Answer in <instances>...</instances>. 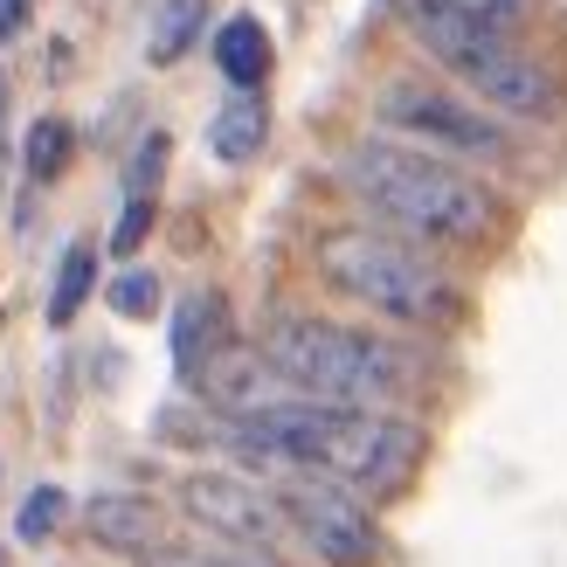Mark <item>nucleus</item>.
I'll return each instance as SVG.
<instances>
[{
    "label": "nucleus",
    "instance_id": "obj_6",
    "mask_svg": "<svg viewBox=\"0 0 567 567\" xmlns=\"http://www.w3.org/2000/svg\"><path fill=\"white\" fill-rule=\"evenodd\" d=\"M374 118H381L388 132L422 138L436 159H443V153H457V159H505V132H498L477 104L436 91V83H409V76L388 83L381 104H374Z\"/></svg>",
    "mask_w": 567,
    "mask_h": 567
},
{
    "label": "nucleus",
    "instance_id": "obj_11",
    "mask_svg": "<svg viewBox=\"0 0 567 567\" xmlns=\"http://www.w3.org/2000/svg\"><path fill=\"white\" fill-rule=\"evenodd\" d=\"M264 138H270V104H264L257 91H236V97L208 118V146H215V159H229V166L257 159Z\"/></svg>",
    "mask_w": 567,
    "mask_h": 567
},
{
    "label": "nucleus",
    "instance_id": "obj_12",
    "mask_svg": "<svg viewBox=\"0 0 567 567\" xmlns=\"http://www.w3.org/2000/svg\"><path fill=\"white\" fill-rule=\"evenodd\" d=\"M215 63H221V76H229L236 91H257V83L270 76V35H264V21H257V14L221 21V35H215Z\"/></svg>",
    "mask_w": 567,
    "mask_h": 567
},
{
    "label": "nucleus",
    "instance_id": "obj_3",
    "mask_svg": "<svg viewBox=\"0 0 567 567\" xmlns=\"http://www.w3.org/2000/svg\"><path fill=\"white\" fill-rule=\"evenodd\" d=\"M319 277L339 298H353L367 311H381L394 326H457L464 319V291L443 264H430L415 243H394L374 229H332L311 249Z\"/></svg>",
    "mask_w": 567,
    "mask_h": 567
},
{
    "label": "nucleus",
    "instance_id": "obj_4",
    "mask_svg": "<svg viewBox=\"0 0 567 567\" xmlns=\"http://www.w3.org/2000/svg\"><path fill=\"white\" fill-rule=\"evenodd\" d=\"M402 21H409V35L430 49L450 76H464L485 104L513 111V118H547L560 104V83L540 55H526L505 28L464 14L457 0H402Z\"/></svg>",
    "mask_w": 567,
    "mask_h": 567
},
{
    "label": "nucleus",
    "instance_id": "obj_8",
    "mask_svg": "<svg viewBox=\"0 0 567 567\" xmlns=\"http://www.w3.org/2000/svg\"><path fill=\"white\" fill-rule=\"evenodd\" d=\"M181 505H187V519L208 526L221 547H277V533H284L277 498L243 485V477H221V471L181 477Z\"/></svg>",
    "mask_w": 567,
    "mask_h": 567
},
{
    "label": "nucleus",
    "instance_id": "obj_18",
    "mask_svg": "<svg viewBox=\"0 0 567 567\" xmlns=\"http://www.w3.org/2000/svg\"><path fill=\"white\" fill-rule=\"evenodd\" d=\"M111 311H125V319H153L159 311V277L153 270H125L111 284Z\"/></svg>",
    "mask_w": 567,
    "mask_h": 567
},
{
    "label": "nucleus",
    "instance_id": "obj_2",
    "mask_svg": "<svg viewBox=\"0 0 567 567\" xmlns=\"http://www.w3.org/2000/svg\"><path fill=\"white\" fill-rule=\"evenodd\" d=\"M264 360L311 402L332 409H388L415 388V367L402 347L374 332L332 326V319H277L264 332Z\"/></svg>",
    "mask_w": 567,
    "mask_h": 567
},
{
    "label": "nucleus",
    "instance_id": "obj_1",
    "mask_svg": "<svg viewBox=\"0 0 567 567\" xmlns=\"http://www.w3.org/2000/svg\"><path fill=\"white\" fill-rule=\"evenodd\" d=\"M339 181L374 221H388V229H402L415 243L471 249L498 229V202L485 181H471L464 166H450L436 153L402 146V138H360L347 166H339Z\"/></svg>",
    "mask_w": 567,
    "mask_h": 567
},
{
    "label": "nucleus",
    "instance_id": "obj_10",
    "mask_svg": "<svg viewBox=\"0 0 567 567\" xmlns=\"http://www.w3.org/2000/svg\"><path fill=\"white\" fill-rule=\"evenodd\" d=\"M83 526H91V540L118 547V554H153V547H159V505H153V498H132V492L91 498Z\"/></svg>",
    "mask_w": 567,
    "mask_h": 567
},
{
    "label": "nucleus",
    "instance_id": "obj_21",
    "mask_svg": "<svg viewBox=\"0 0 567 567\" xmlns=\"http://www.w3.org/2000/svg\"><path fill=\"white\" fill-rule=\"evenodd\" d=\"M457 8H464V14H477V21H492V28H513V21L533 8V0H457Z\"/></svg>",
    "mask_w": 567,
    "mask_h": 567
},
{
    "label": "nucleus",
    "instance_id": "obj_23",
    "mask_svg": "<svg viewBox=\"0 0 567 567\" xmlns=\"http://www.w3.org/2000/svg\"><path fill=\"white\" fill-rule=\"evenodd\" d=\"M0 153H8V76H0Z\"/></svg>",
    "mask_w": 567,
    "mask_h": 567
},
{
    "label": "nucleus",
    "instance_id": "obj_7",
    "mask_svg": "<svg viewBox=\"0 0 567 567\" xmlns=\"http://www.w3.org/2000/svg\"><path fill=\"white\" fill-rule=\"evenodd\" d=\"M422 450H430V436H422L415 422L388 415V409H347L326 477L347 485V492H402L422 464Z\"/></svg>",
    "mask_w": 567,
    "mask_h": 567
},
{
    "label": "nucleus",
    "instance_id": "obj_5",
    "mask_svg": "<svg viewBox=\"0 0 567 567\" xmlns=\"http://www.w3.org/2000/svg\"><path fill=\"white\" fill-rule=\"evenodd\" d=\"M277 513L284 526L305 533V547L326 567H374L381 560V526L360 505V492L332 485V477H284L277 485Z\"/></svg>",
    "mask_w": 567,
    "mask_h": 567
},
{
    "label": "nucleus",
    "instance_id": "obj_17",
    "mask_svg": "<svg viewBox=\"0 0 567 567\" xmlns=\"http://www.w3.org/2000/svg\"><path fill=\"white\" fill-rule=\"evenodd\" d=\"M63 513H70V498L55 492V485H42V492H28V498H21L14 533H21V540H55V533H63Z\"/></svg>",
    "mask_w": 567,
    "mask_h": 567
},
{
    "label": "nucleus",
    "instance_id": "obj_22",
    "mask_svg": "<svg viewBox=\"0 0 567 567\" xmlns=\"http://www.w3.org/2000/svg\"><path fill=\"white\" fill-rule=\"evenodd\" d=\"M21 21H28V0H0V42L21 35Z\"/></svg>",
    "mask_w": 567,
    "mask_h": 567
},
{
    "label": "nucleus",
    "instance_id": "obj_16",
    "mask_svg": "<svg viewBox=\"0 0 567 567\" xmlns=\"http://www.w3.org/2000/svg\"><path fill=\"white\" fill-rule=\"evenodd\" d=\"M63 166H70V125L63 118H42L35 132H28V181H55V174H63Z\"/></svg>",
    "mask_w": 567,
    "mask_h": 567
},
{
    "label": "nucleus",
    "instance_id": "obj_15",
    "mask_svg": "<svg viewBox=\"0 0 567 567\" xmlns=\"http://www.w3.org/2000/svg\"><path fill=\"white\" fill-rule=\"evenodd\" d=\"M91 284H97V243H70L63 270H55V291H49V319L70 326L83 311V298H91Z\"/></svg>",
    "mask_w": 567,
    "mask_h": 567
},
{
    "label": "nucleus",
    "instance_id": "obj_13",
    "mask_svg": "<svg viewBox=\"0 0 567 567\" xmlns=\"http://www.w3.org/2000/svg\"><path fill=\"white\" fill-rule=\"evenodd\" d=\"M202 28H208V0H159L153 35H146V55H153V63H181Z\"/></svg>",
    "mask_w": 567,
    "mask_h": 567
},
{
    "label": "nucleus",
    "instance_id": "obj_20",
    "mask_svg": "<svg viewBox=\"0 0 567 567\" xmlns=\"http://www.w3.org/2000/svg\"><path fill=\"white\" fill-rule=\"evenodd\" d=\"M146 229H153V202H125V215H118V236H111V249H118V257H132L138 243H146Z\"/></svg>",
    "mask_w": 567,
    "mask_h": 567
},
{
    "label": "nucleus",
    "instance_id": "obj_9",
    "mask_svg": "<svg viewBox=\"0 0 567 567\" xmlns=\"http://www.w3.org/2000/svg\"><path fill=\"white\" fill-rule=\"evenodd\" d=\"M215 353H229V305H221L215 291H194L174 311V367L194 381Z\"/></svg>",
    "mask_w": 567,
    "mask_h": 567
},
{
    "label": "nucleus",
    "instance_id": "obj_19",
    "mask_svg": "<svg viewBox=\"0 0 567 567\" xmlns=\"http://www.w3.org/2000/svg\"><path fill=\"white\" fill-rule=\"evenodd\" d=\"M159 166H166V132H153L146 138V146H138V159H132V194H138V202H153V181H159Z\"/></svg>",
    "mask_w": 567,
    "mask_h": 567
},
{
    "label": "nucleus",
    "instance_id": "obj_14",
    "mask_svg": "<svg viewBox=\"0 0 567 567\" xmlns=\"http://www.w3.org/2000/svg\"><path fill=\"white\" fill-rule=\"evenodd\" d=\"M138 567H284L277 547H221V540H194V547H153L138 554Z\"/></svg>",
    "mask_w": 567,
    "mask_h": 567
},
{
    "label": "nucleus",
    "instance_id": "obj_24",
    "mask_svg": "<svg viewBox=\"0 0 567 567\" xmlns=\"http://www.w3.org/2000/svg\"><path fill=\"white\" fill-rule=\"evenodd\" d=\"M0 567H8V560H0Z\"/></svg>",
    "mask_w": 567,
    "mask_h": 567
}]
</instances>
